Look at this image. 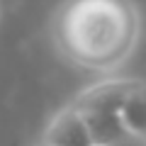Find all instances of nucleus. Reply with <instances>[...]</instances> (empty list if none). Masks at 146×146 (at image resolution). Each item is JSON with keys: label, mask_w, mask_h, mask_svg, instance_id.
Returning <instances> with one entry per match:
<instances>
[{"label": "nucleus", "mask_w": 146, "mask_h": 146, "mask_svg": "<svg viewBox=\"0 0 146 146\" xmlns=\"http://www.w3.org/2000/svg\"><path fill=\"white\" fill-rule=\"evenodd\" d=\"M34 146H44V144H42V141H36V144H34Z\"/></svg>", "instance_id": "6"}, {"label": "nucleus", "mask_w": 146, "mask_h": 146, "mask_svg": "<svg viewBox=\"0 0 146 146\" xmlns=\"http://www.w3.org/2000/svg\"><path fill=\"white\" fill-rule=\"evenodd\" d=\"M39 141L44 146H98L83 115L71 102L63 105L58 112H54L49 117Z\"/></svg>", "instance_id": "3"}, {"label": "nucleus", "mask_w": 146, "mask_h": 146, "mask_svg": "<svg viewBox=\"0 0 146 146\" xmlns=\"http://www.w3.org/2000/svg\"><path fill=\"white\" fill-rule=\"evenodd\" d=\"M100 146H146V136H139V134H122L119 139L107 141V144H100Z\"/></svg>", "instance_id": "5"}, {"label": "nucleus", "mask_w": 146, "mask_h": 146, "mask_svg": "<svg viewBox=\"0 0 146 146\" xmlns=\"http://www.w3.org/2000/svg\"><path fill=\"white\" fill-rule=\"evenodd\" d=\"M136 0H61L49 22L56 54L85 73L112 76L129 63L141 42Z\"/></svg>", "instance_id": "1"}, {"label": "nucleus", "mask_w": 146, "mask_h": 146, "mask_svg": "<svg viewBox=\"0 0 146 146\" xmlns=\"http://www.w3.org/2000/svg\"><path fill=\"white\" fill-rule=\"evenodd\" d=\"M119 122L127 134L146 136V80L134 78L119 105Z\"/></svg>", "instance_id": "4"}, {"label": "nucleus", "mask_w": 146, "mask_h": 146, "mask_svg": "<svg viewBox=\"0 0 146 146\" xmlns=\"http://www.w3.org/2000/svg\"><path fill=\"white\" fill-rule=\"evenodd\" d=\"M131 83H134V78H102L83 88L71 100V105L83 115L98 146L127 134L119 122V105L127 90L131 88Z\"/></svg>", "instance_id": "2"}]
</instances>
